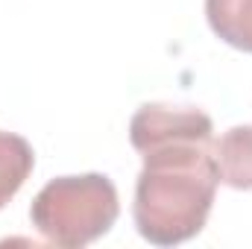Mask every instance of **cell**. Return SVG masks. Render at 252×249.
<instances>
[{
	"label": "cell",
	"mask_w": 252,
	"mask_h": 249,
	"mask_svg": "<svg viewBox=\"0 0 252 249\" xmlns=\"http://www.w3.org/2000/svg\"><path fill=\"white\" fill-rule=\"evenodd\" d=\"M141 156L132 202L138 235L153 247H179L196 238L220 185L214 141H173Z\"/></svg>",
	"instance_id": "1"
},
{
	"label": "cell",
	"mask_w": 252,
	"mask_h": 249,
	"mask_svg": "<svg viewBox=\"0 0 252 249\" xmlns=\"http://www.w3.org/2000/svg\"><path fill=\"white\" fill-rule=\"evenodd\" d=\"M121 214L118 187L103 173L59 176L41 187L30 205L35 232L62 249H79L112 232Z\"/></svg>",
	"instance_id": "2"
},
{
	"label": "cell",
	"mask_w": 252,
	"mask_h": 249,
	"mask_svg": "<svg viewBox=\"0 0 252 249\" xmlns=\"http://www.w3.org/2000/svg\"><path fill=\"white\" fill-rule=\"evenodd\" d=\"M129 141L138 153L173 141H214V124L196 106L144 103L129 121Z\"/></svg>",
	"instance_id": "3"
},
{
	"label": "cell",
	"mask_w": 252,
	"mask_h": 249,
	"mask_svg": "<svg viewBox=\"0 0 252 249\" xmlns=\"http://www.w3.org/2000/svg\"><path fill=\"white\" fill-rule=\"evenodd\" d=\"M220 182L235 190H252V124L232 126L214 141Z\"/></svg>",
	"instance_id": "4"
},
{
	"label": "cell",
	"mask_w": 252,
	"mask_h": 249,
	"mask_svg": "<svg viewBox=\"0 0 252 249\" xmlns=\"http://www.w3.org/2000/svg\"><path fill=\"white\" fill-rule=\"evenodd\" d=\"M205 18L220 41L252 53V0H205Z\"/></svg>",
	"instance_id": "5"
},
{
	"label": "cell",
	"mask_w": 252,
	"mask_h": 249,
	"mask_svg": "<svg viewBox=\"0 0 252 249\" xmlns=\"http://www.w3.org/2000/svg\"><path fill=\"white\" fill-rule=\"evenodd\" d=\"M35 167V153L27 138L0 129V208L24 187Z\"/></svg>",
	"instance_id": "6"
}]
</instances>
